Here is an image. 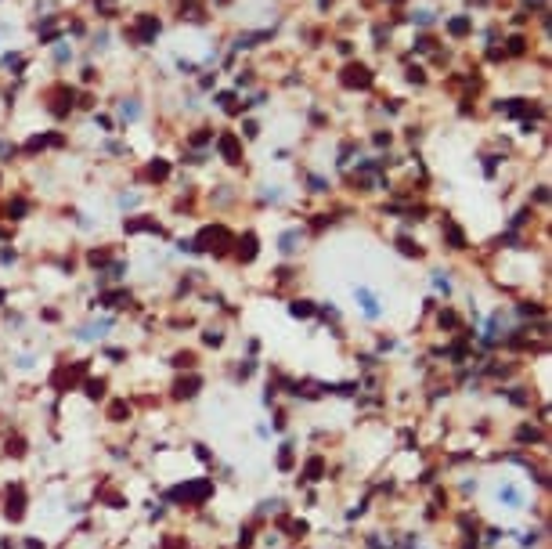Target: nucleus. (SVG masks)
I'll list each match as a JSON object with an SVG mask.
<instances>
[{"mask_svg":"<svg viewBox=\"0 0 552 549\" xmlns=\"http://www.w3.org/2000/svg\"><path fill=\"white\" fill-rule=\"evenodd\" d=\"M213 495V481L210 477H195V481H181L173 491H166V502H188V506H202Z\"/></svg>","mask_w":552,"mask_h":549,"instance_id":"f257e3e1","label":"nucleus"},{"mask_svg":"<svg viewBox=\"0 0 552 549\" xmlns=\"http://www.w3.org/2000/svg\"><path fill=\"white\" fill-rule=\"evenodd\" d=\"M235 239H231V231L224 228V224H210V228H202V235L195 239V250H210V253H224L227 246H231Z\"/></svg>","mask_w":552,"mask_h":549,"instance_id":"f03ea898","label":"nucleus"},{"mask_svg":"<svg viewBox=\"0 0 552 549\" xmlns=\"http://www.w3.org/2000/svg\"><path fill=\"white\" fill-rule=\"evenodd\" d=\"M4 517H8L11 524H18V520L25 517V488H22V484H11V488H8V502H4Z\"/></svg>","mask_w":552,"mask_h":549,"instance_id":"7ed1b4c3","label":"nucleus"},{"mask_svg":"<svg viewBox=\"0 0 552 549\" xmlns=\"http://www.w3.org/2000/svg\"><path fill=\"white\" fill-rule=\"evenodd\" d=\"M155 33H159V18H155V15H141V18H137V25L130 29V36H134L137 44L155 40Z\"/></svg>","mask_w":552,"mask_h":549,"instance_id":"20e7f679","label":"nucleus"},{"mask_svg":"<svg viewBox=\"0 0 552 549\" xmlns=\"http://www.w3.org/2000/svg\"><path fill=\"white\" fill-rule=\"evenodd\" d=\"M199 387H202V376H181L173 383V401H191L199 394Z\"/></svg>","mask_w":552,"mask_h":549,"instance_id":"39448f33","label":"nucleus"},{"mask_svg":"<svg viewBox=\"0 0 552 549\" xmlns=\"http://www.w3.org/2000/svg\"><path fill=\"white\" fill-rule=\"evenodd\" d=\"M354 300L361 304V311H365V318H379V315H383V311H379V300H375V293H372V289L358 286V289H354Z\"/></svg>","mask_w":552,"mask_h":549,"instance_id":"423d86ee","label":"nucleus"},{"mask_svg":"<svg viewBox=\"0 0 552 549\" xmlns=\"http://www.w3.org/2000/svg\"><path fill=\"white\" fill-rule=\"evenodd\" d=\"M343 84L346 87H372V72L365 65H346L343 69Z\"/></svg>","mask_w":552,"mask_h":549,"instance_id":"0eeeda50","label":"nucleus"},{"mask_svg":"<svg viewBox=\"0 0 552 549\" xmlns=\"http://www.w3.org/2000/svg\"><path fill=\"white\" fill-rule=\"evenodd\" d=\"M217 148H220V155L227 163H242V148H239V138L235 134H220L217 138Z\"/></svg>","mask_w":552,"mask_h":549,"instance_id":"6e6552de","label":"nucleus"},{"mask_svg":"<svg viewBox=\"0 0 552 549\" xmlns=\"http://www.w3.org/2000/svg\"><path fill=\"white\" fill-rule=\"evenodd\" d=\"M516 441H520V445H541V448L548 445L545 430H541V426H531V423H524V426L516 430Z\"/></svg>","mask_w":552,"mask_h":549,"instance_id":"1a4fd4ad","label":"nucleus"},{"mask_svg":"<svg viewBox=\"0 0 552 549\" xmlns=\"http://www.w3.org/2000/svg\"><path fill=\"white\" fill-rule=\"evenodd\" d=\"M498 499H502V502H505L509 509H524V506H527L524 491H520L516 484H502V488H498Z\"/></svg>","mask_w":552,"mask_h":549,"instance_id":"9d476101","label":"nucleus"},{"mask_svg":"<svg viewBox=\"0 0 552 549\" xmlns=\"http://www.w3.org/2000/svg\"><path fill=\"white\" fill-rule=\"evenodd\" d=\"M300 477H303V481H322V477H325V459H322V455H310V459L303 462V470H300Z\"/></svg>","mask_w":552,"mask_h":549,"instance_id":"9b49d317","label":"nucleus"},{"mask_svg":"<svg viewBox=\"0 0 552 549\" xmlns=\"http://www.w3.org/2000/svg\"><path fill=\"white\" fill-rule=\"evenodd\" d=\"M300 242H303V231H300V228H289V231H282V239H278V250H282L285 257H293V253L300 250Z\"/></svg>","mask_w":552,"mask_h":549,"instance_id":"f8f14e48","label":"nucleus"},{"mask_svg":"<svg viewBox=\"0 0 552 549\" xmlns=\"http://www.w3.org/2000/svg\"><path fill=\"white\" fill-rule=\"evenodd\" d=\"M498 394H505L512 405H520V408H531V394H527V387H509V390H498Z\"/></svg>","mask_w":552,"mask_h":549,"instance_id":"ddd939ff","label":"nucleus"},{"mask_svg":"<svg viewBox=\"0 0 552 549\" xmlns=\"http://www.w3.org/2000/svg\"><path fill=\"white\" fill-rule=\"evenodd\" d=\"M253 257H256V235H253V231H246V235H242V242H239V260H246V264H249Z\"/></svg>","mask_w":552,"mask_h":549,"instance_id":"4468645a","label":"nucleus"},{"mask_svg":"<svg viewBox=\"0 0 552 549\" xmlns=\"http://www.w3.org/2000/svg\"><path fill=\"white\" fill-rule=\"evenodd\" d=\"M289 315L293 318H310V315H318V307H314L310 300H293L289 304Z\"/></svg>","mask_w":552,"mask_h":549,"instance_id":"2eb2a0df","label":"nucleus"},{"mask_svg":"<svg viewBox=\"0 0 552 549\" xmlns=\"http://www.w3.org/2000/svg\"><path fill=\"white\" fill-rule=\"evenodd\" d=\"M293 448H296V441L285 437L282 448H278V470H293Z\"/></svg>","mask_w":552,"mask_h":549,"instance_id":"dca6fc26","label":"nucleus"},{"mask_svg":"<svg viewBox=\"0 0 552 549\" xmlns=\"http://www.w3.org/2000/svg\"><path fill=\"white\" fill-rule=\"evenodd\" d=\"M105 387H108L105 379H83V394H87L91 401H101V398H105Z\"/></svg>","mask_w":552,"mask_h":549,"instance_id":"f3484780","label":"nucleus"},{"mask_svg":"<svg viewBox=\"0 0 552 549\" xmlns=\"http://www.w3.org/2000/svg\"><path fill=\"white\" fill-rule=\"evenodd\" d=\"M282 528L289 531V538L296 542V538H307V531H310V524L307 520H282Z\"/></svg>","mask_w":552,"mask_h":549,"instance_id":"a211bd4d","label":"nucleus"},{"mask_svg":"<svg viewBox=\"0 0 552 549\" xmlns=\"http://www.w3.org/2000/svg\"><path fill=\"white\" fill-rule=\"evenodd\" d=\"M108 419H112V423H127V419H130V405H127V401H112V405H108Z\"/></svg>","mask_w":552,"mask_h":549,"instance_id":"6ab92c4d","label":"nucleus"},{"mask_svg":"<svg viewBox=\"0 0 552 549\" xmlns=\"http://www.w3.org/2000/svg\"><path fill=\"white\" fill-rule=\"evenodd\" d=\"M444 235H448L451 250H466V235H462V228H455V224H444Z\"/></svg>","mask_w":552,"mask_h":549,"instance_id":"aec40b11","label":"nucleus"},{"mask_svg":"<svg viewBox=\"0 0 552 549\" xmlns=\"http://www.w3.org/2000/svg\"><path fill=\"white\" fill-rule=\"evenodd\" d=\"M282 506H285L282 499H264V502L256 506V517H267V513H278V509H282Z\"/></svg>","mask_w":552,"mask_h":549,"instance_id":"412c9836","label":"nucleus"},{"mask_svg":"<svg viewBox=\"0 0 552 549\" xmlns=\"http://www.w3.org/2000/svg\"><path fill=\"white\" fill-rule=\"evenodd\" d=\"M397 250H401L404 257H422V246H419V242H412V239H404V235L397 239Z\"/></svg>","mask_w":552,"mask_h":549,"instance_id":"4be33fe9","label":"nucleus"},{"mask_svg":"<svg viewBox=\"0 0 552 549\" xmlns=\"http://www.w3.org/2000/svg\"><path fill=\"white\" fill-rule=\"evenodd\" d=\"M130 300V293H105L101 296V307H123Z\"/></svg>","mask_w":552,"mask_h":549,"instance_id":"5701e85b","label":"nucleus"},{"mask_svg":"<svg viewBox=\"0 0 552 549\" xmlns=\"http://www.w3.org/2000/svg\"><path fill=\"white\" fill-rule=\"evenodd\" d=\"M173 369H195V354L191 350H177L173 354Z\"/></svg>","mask_w":552,"mask_h":549,"instance_id":"b1692460","label":"nucleus"},{"mask_svg":"<svg viewBox=\"0 0 552 549\" xmlns=\"http://www.w3.org/2000/svg\"><path fill=\"white\" fill-rule=\"evenodd\" d=\"M127 231H159V224H155V221H144V217H137V221H127Z\"/></svg>","mask_w":552,"mask_h":549,"instance_id":"393cba45","label":"nucleus"},{"mask_svg":"<svg viewBox=\"0 0 552 549\" xmlns=\"http://www.w3.org/2000/svg\"><path fill=\"white\" fill-rule=\"evenodd\" d=\"M541 538H545V531H524V535H520V545H524V549H534Z\"/></svg>","mask_w":552,"mask_h":549,"instance_id":"a878e982","label":"nucleus"},{"mask_svg":"<svg viewBox=\"0 0 552 549\" xmlns=\"http://www.w3.org/2000/svg\"><path fill=\"white\" fill-rule=\"evenodd\" d=\"M166 174H170V167H166V163H163V159H155V163H152V167H148V177H152V181H163V177H166Z\"/></svg>","mask_w":552,"mask_h":549,"instance_id":"bb28decb","label":"nucleus"},{"mask_svg":"<svg viewBox=\"0 0 552 549\" xmlns=\"http://www.w3.org/2000/svg\"><path fill=\"white\" fill-rule=\"evenodd\" d=\"M448 29H451L455 36H466V33H469V18H451V25H448Z\"/></svg>","mask_w":552,"mask_h":549,"instance_id":"cd10ccee","label":"nucleus"},{"mask_svg":"<svg viewBox=\"0 0 552 549\" xmlns=\"http://www.w3.org/2000/svg\"><path fill=\"white\" fill-rule=\"evenodd\" d=\"M437 322H441V325H448V329H455V325H458V315H455V311H441V315H437Z\"/></svg>","mask_w":552,"mask_h":549,"instance_id":"c85d7f7f","label":"nucleus"},{"mask_svg":"<svg viewBox=\"0 0 552 549\" xmlns=\"http://www.w3.org/2000/svg\"><path fill=\"white\" fill-rule=\"evenodd\" d=\"M239 549H253V528H242L239 531Z\"/></svg>","mask_w":552,"mask_h":549,"instance_id":"c756f323","label":"nucleus"},{"mask_svg":"<svg viewBox=\"0 0 552 549\" xmlns=\"http://www.w3.org/2000/svg\"><path fill=\"white\" fill-rule=\"evenodd\" d=\"M120 112H123V120H137V116H141V108H137L134 101H123V108H120Z\"/></svg>","mask_w":552,"mask_h":549,"instance_id":"7c9ffc66","label":"nucleus"},{"mask_svg":"<svg viewBox=\"0 0 552 549\" xmlns=\"http://www.w3.org/2000/svg\"><path fill=\"white\" fill-rule=\"evenodd\" d=\"M202 340H206L210 347H220V343H224V333H220V329H210V333H206Z\"/></svg>","mask_w":552,"mask_h":549,"instance_id":"2f4dec72","label":"nucleus"},{"mask_svg":"<svg viewBox=\"0 0 552 549\" xmlns=\"http://www.w3.org/2000/svg\"><path fill=\"white\" fill-rule=\"evenodd\" d=\"M484 535H487V538H484V545H498V538H502L505 531H498V528H487Z\"/></svg>","mask_w":552,"mask_h":549,"instance_id":"473e14b6","label":"nucleus"},{"mask_svg":"<svg viewBox=\"0 0 552 549\" xmlns=\"http://www.w3.org/2000/svg\"><path fill=\"white\" fill-rule=\"evenodd\" d=\"M433 286H437L441 293H448V289H451V282L444 279V271H437V274H433Z\"/></svg>","mask_w":552,"mask_h":549,"instance_id":"72a5a7b5","label":"nucleus"},{"mask_svg":"<svg viewBox=\"0 0 552 549\" xmlns=\"http://www.w3.org/2000/svg\"><path fill=\"white\" fill-rule=\"evenodd\" d=\"M509 51H512V54H524V36H512V40H509Z\"/></svg>","mask_w":552,"mask_h":549,"instance_id":"f704fd0d","label":"nucleus"},{"mask_svg":"<svg viewBox=\"0 0 552 549\" xmlns=\"http://www.w3.org/2000/svg\"><path fill=\"white\" fill-rule=\"evenodd\" d=\"M412 18H415V22H419V25H429V22H433V15H429V11H415V15H412Z\"/></svg>","mask_w":552,"mask_h":549,"instance_id":"c9c22d12","label":"nucleus"},{"mask_svg":"<svg viewBox=\"0 0 552 549\" xmlns=\"http://www.w3.org/2000/svg\"><path fill=\"white\" fill-rule=\"evenodd\" d=\"M8 213H15V217H22V213H25V203H22V199H15V203L8 206Z\"/></svg>","mask_w":552,"mask_h":549,"instance_id":"e433bc0d","label":"nucleus"},{"mask_svg":"<svg viewBox=\"0 0 552 549\" xmlns=\"http://www.w3.org/2000/svg\"><path fill=\"white\" fill-rule=\"evenodd\" d=\"M91 264H108V253H105V250H94V253H91Z\"/></svg>","mask_w":552,"mask_h":549,"instance_id":"4c0bfd02","label":"nucleus"},{"mask_svg":"<svg viewBox=\"0 0 552 549\" xmlns=\"http://www.w3.org/2000/svg\"><path fill=\"white\" fill-rule=\"evenodd\" d=\"M253 369H256V362H246V365L239 369V379H249V376H253Z\"/></svg>","mask_w":552,"mask_h":549,"instance_id":"58836bf2","label":"nucleus"},{"mask_svg":"<svg viewBox=\"0 0 552 549\" xmlns=\"http://www.w3.org/2000/svg\"><path fill=\"white\" fill-rule=\"evenodd\" d=\"M365 545H368V549H386V542H383V538H375V535H368V538H365Z\"/></svg>","mask_w":552,"mask_h":549,"instance_id":"ea45409f","label":"nucleus"},{"mask_svg":"<svg viewBox=\"0 0 552 549\" xmlns=\"http://www.w3.org/2000/svg\"><path fill=\"white\" fill-rule=\"evenodd\" d=\"M195 455H199L202 462H210V448H206V445H195Z\"/></svg>","mask_w":552,"mask_h":549,"instance_id":"a19ab883","label":"nucleus"},{"mask_svg":"<svg viewBox=\"0 0 552 549\" xmlns=\"http://www.w3.org/2000/svg\"><path fill=\"white\" fill-rule=\"evenodd\" d=\"M22 545H25V549H47V545H44V542H40V538H25V542H22Z\"/></svg>","mask_w":552,"mask_h":549,"instance_id":"79ce46f5","label":"nucleus"},{"mask_svg":"<svg viewBox=\"0 0 552 549\" xmlns=\"http://www.w3.org/2000/svg\"><path fill=\"white\" fill-rule=\"evenodd\" d=\"M415 549H419V545H415Z\"/></svg>","mask_w":552,"mask_h":549,"instance_id":"37998d69","label":"nucleus"}]
</instances>
